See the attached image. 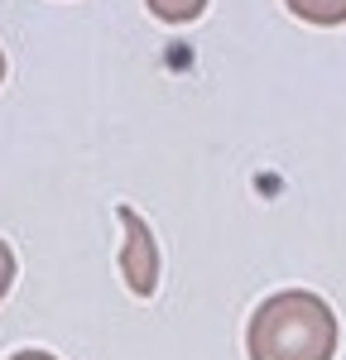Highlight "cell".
Segmentation results:
<instances>
[{"mask_svg": "<svg viewBox=\"0 0 346 360\" xmlns=\"http://www.w3.org/2000/svg\"><path fill=\"white\" fill-rule=\"evenodd\" d=\"M144 10L154 20H164V25H193L207 10V0H144Z\"/></svg>", "mask_w": 346, "mask_h": 360, "instance_id": "4", "label": "cell"}, {"mask_svg": "<svg viewBox=\"0 0 346 360\" xmlns=\"http://www.w3.org/2000/svg\"><path fill=\"white\" fill-rule=\"evenodd\" d=\"M115 221L125 226V245H120V274L130 283V293L135 298H149L154 288H159V240H154V231L144 221L135 207H115Z\"/></svg>", "mask_w": 346, "mask_h": 360, "instance_id": "2", "label": "cell"}, {"mask_svg": "<svg viewBox=\"0 0 346 360\" xmlns=\"http://www.w3.org/2000/svg\"><path fill=\"white\" fill-rule=\"evenodd\" d=\"M337 341H342L337 312L308 288H284L264 298L245 327L250 360H332Z\"/></svg>", "mask_w": 346, "mask_h": 360, "instance_id": "1", "label": "cell"}, {"mask_svg": "<svg viewBox=\"0 0 346 360\" xmlns=\"http://www.w3.org/2000/svg\"><path fill=\"white\" fill-rule=\"evenodd\" d=\"M0 82H5V53H0Z\"/></svg>", "mask_w": 346, "mask_h": 360, "instance_id": "7", "label": "cell"}, {"mask_svg": "<svg viewBox=\"0 0 346 360\" xmlns=\"http://www.w3.org/2000/svg\"><path fill=\"white\" fill-rule=\"evenodd\" d=\"M10 360H58V356H49V351H15Z\"/></svg>", "mask_w": 346, "mask_h": 360, "instance_id": "6", "label": "cell"}, {"mask_svg": "<svg viewBox=\"0 0 346 360\" xmlns=\"http://www.w3.org/2000/svg\"><path fill=\"white\" fill-rule=\"evenodd\" d=\"M10 283H15V250L0 240V298L10 293Z\"/></svg>", "mask_w": 346, "mask_h": 360, "instance_id": "5", "label": "cell"}, {"mask_svg": "<svg viewBox=\"0 0 346 360\" xmlns=\"http://www.w3.org/2000/svg\"><path fill=\"white\" fill-rule=\"evenodd\" d=\"M308 25H346V0H284Z\"/></svg>", "mask_w": 346, "mask_h": 360, "instance_id": "3", "label": "cell"}]
</instances>
